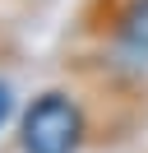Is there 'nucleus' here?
<instances>
[{"label":"nucleus","instance_id":"nucleus-1","mask_svg":"<svg viewBox=\"0 0 148 153\" xmlns=\"http://www.w3.org/2000/svg\"><path fill=\"white\" fill-rule=\"evenodd\" d=\"M83 139V116L65 93H42L23 116V153H74Z\"/></svg>","mask_w":148,"mask_h":153},{"label":"nucleus","instance_id":"nucleus-2","mask_svg":"<svg viewBox=\"0 0 148 153\" xmlns=\"http://www.w3.org/2000/svg\"><path fill=\"white\" fill-rule=\"evenodd\" d=\"M120 37L134 51L148 56V0H130L125 10H120Z\"/></svg>","mask_w":148,"mask_h":153},{"label":"nucleus","instance_id":"nucleus-3","mask_svg":"<svg viewBox=\"0 0 148 153\" xmlns=\"http://www.w3.org/2000/svg\"><path fill=\"white\" fill-rule=\"evenodd\" d=\"M9 107H14V97H9V88L0 84V125H5V116H9Z\"/></svg>","mask_w":148,"mask_h":153}]
</instances>
